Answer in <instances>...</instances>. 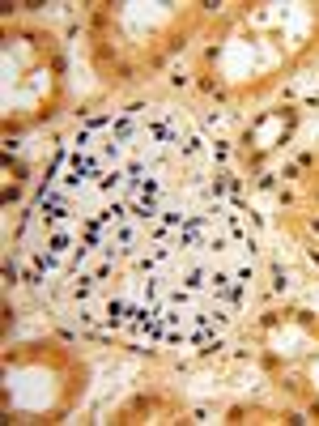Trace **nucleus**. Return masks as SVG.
I'll use <instances>...</instances> for the list:
<instances>
[{
    "mask_svg": "<svg viewBox=\"0 0 319 426\" xmlns=\"http://www.w3.org/2000/svg\"><path fill=\"white\" fill-rule=\"evenodd\" d=\"M90 175H98V162H94L90 154H72V162H68V175H64V184H68V188H77L81 180H90Z\"/></svg>",
    "mask_w": 319,
    "mask_h": 426,
    "instance_id": "nucleus-1",
    "label": "nucleus"
},
{
    "mask_svg": "<svg viewBox=\"0 0 319 426\" xmlns=\"http://www.w3.org/2000/svg\"><path fill=\"white\" fill-rule=\"evenodd\" d=\"M68 217V205L52 192V196H43V222H64Z\"/></svg>",
    "mask_w": 319,
    "mask_h": 426,
    "instance_id": "nucleus-2",
    "label": "nucleus"
},
{
    "mask_svg": "<svg viewBox=\"0 0 319 426\" xmlns=\"http://www.w3.org/2000/svg\"><path fill=\"white\" fill-rule=\"evenodd\" d=\"M107 316H111V324H119V320L128 316V307H124V303H111V307H107Z\"/></svg>",
    "mask_w": 319,
    "mask_h": 426,
    "instance_id": "nucleus-3",
    "label": "nucleus"
}]
</instances>
